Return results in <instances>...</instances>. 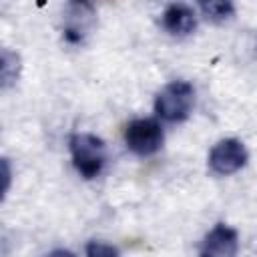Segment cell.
Listing matches in <instances>:
<instances>
[{
  "instance_id": "cell-11",
  "label": "cell",
  "mask_w": 257,
  "mask_h": 257,
  "mask_svg": "<svg viewBox=\"0 0 257 257\" xmlns=\"http://www.w3.org/2000/svg\"><path fill=\"white\" fill-rule=\"evenodd\" d=\"M4 193L8 191V183H10V169H8V161L4 159Z\"/></svg>"
},
{
  "instance_id": "cell-1",
  "label": "cell",
  "mask_w": 257,
  "mask_h": 257,
  "mask_svg": "<svg viewBox=\"0 0 257 257\" xmlns=\"http://www.w3.org/2000/svg\"><path fill=\"white\" fill-rule=\"evenodd\" d=\"M68 147L72 163L84 179H94L102 171L106 161V147L102 139L90 133H76L70 137Z\"/></svg>"
},
{
  "instance_id": "cell-6",
  "label": "cell",
  "mask_w": 257,
  "mask_h": 257,
  "mask_svg": "<svg viewBox=\"0 0 257 257\" xmlns=\"http://www.w3.org/2000/svg\"><path fill=\"white\" fill-rule=\"evenodd\" d=\"M163 28L171 36H187L197 26V16L187 4H169L163 12Z\"/></svg>"
},
{
  "instance_id": "cell-7",
  "label": "cell",
  "mask_w": 257,
  "mask_h": 257,
  "mask_svg": "<svg viewBox=\"0 0 257 257\" xmlns=\"http://www.w3.org/2000/svg\"><path fill=\"white\" fill-rule=\"evenodd\" d=\"M94 10L90 4H68L66 6V24H64V38L68 42H80L86 30L92 26Z\"/></svg>"
},
{
  "instance_id": "cell-10",
  "label": "cell",
  "mask_w": 257,
  "mask_h": 257,
  "mask_svg": "<svg viewBox=\"0 0 257 257\" xmlns=\"http://www.w3.org/2000/svg\"><path fill=\"white\" fill-rule=\"evenodd\" d=\"M86 257H120L118 249L108 245V243H102V241H90L86 245Z\"/></svg>"
},
{
  "instance_id": "cell-8",
  "label": "cell",
  "mask_w": 257,
  "mask_h": 257,
  "mask_svg": "<svg viewBox=\"0 0 257 257\" xmlns=\"http://www.w3.org/2000/svg\"><path fill=\"white\" fill-rule=\"evenodd\" d=\"M201 12L205 14L207 20L211 22H225L235 16V4L229 0H209L199 4Z\"/></svg>"
},
{
  "instance_id": "cell-2",
  "label": "cell",
  "mask_w": 257,
  "mask_h": 257,
  "mask_svg": "<svg viewBox=\"0 0 257 257\" xmlns=\"http://www.w3.org/2000/svg\"><path fill=\"white\" fill-rule=\"evenodd\" d=\"M193 100H195L193 86L187 80H173L157 94L155 112L169 122H181L191 114Z\"/></svg>"
},
{
  "instance_id": "cell-3",
  "label": "cell",
  "mask_w": 257,
  "mask_h": 257,
  "mask_svg": "<svg viewBox=\"0 0 257 257\" xmlns=\"http://www.w3.org/2000/svg\"><path fill=\"white\" fill-rule=\"evenodd\" d=\"M124 141H126V147L139 157L155 155L165 141L163 126L155 118H137L128 122L124 131Z\"/></svg>"
},
{
  "instance_id": "cell-9",
  "label": "cell",
  "mask_w": 257,
  "mask_h": 257,
  "mask_svg": "<svg viewBox=\"0 0 257 257\" xmlns=\"http://www.w3.org/2000/svg\"><path fill=\"white\" fill-rule=\"evenodd\" d=\"M2 88H8L10 84L16 82L18 72H20V58L16 52H10L8 48L2 50Z\"/></svg>"
},
{
  "instance_id": "cell-4",
  "label": "cell",
  "mask_w": 257,
  "mask_h": 257,
  "mask_svg": "<svg viewBox=\"0 0 257 257\" xmlns=\"http://www.w3.org/2000/svg\"><path fill=\"white\" fill-rule=\"evenodd\" d=\"M247 149L237 139L219 141L209 153V167L215 175H233L247 163Z\"/></svg>"
},
{
  "instance_id": "cell-12",
  "label": "cell",
  "mask_w": 257,
  "mask_h": 257,
  "mask_svg": "<svg viewBox=\"0 0 257 257\" xmlns=\"http://www.w3.org/2000/svg\"><path fill=\"white\" fill-rule=\"evenodd\" d=\"M46 257H74L70 251H66V249H56V251H52V253H48Z\"/></svg>"
},
{
  "instance_id": "cell-5",
  "label": "cell",
  "mask_w": 257,
  "mask_h": 257,
  "mask_svg": "<svg viewBox=\"0 0 257 257\" xmlns=\"http://www.w3.org/2000/svg\"><path fill=\"white\" fill-rule=\"evenodd\" d=\"M237 245V231L227 227L225 223H219L205 235L199 257H235Z\"/></svg>"
}]
</instances>
